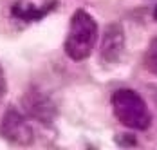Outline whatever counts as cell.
Listing matches in <instances>:
<instances>
[{
	"instance_id": "obj_1",
	"label": "cell",
	"mask_w": 157,
	"mask_h": 150,
	"mask_svg": "<svg viewBox=\"0 0 157 150\" xmlns=\"http://www.w3.org/2000/svg\"><path fill=\"white\" fill-rule=\"evenodd\" d=\"M98 40V26L87 11L78 9L71 18V27L65 40V53L74 61H81L92 54Z\"/></svg>"
},
{
	"instance_id": "obj_2",
	"label": "cell",
	"mask_w": 157,
	"mask_h": 150,
	"mask_svg": "<svg viewBox=\"0 0 157 150\" xmlns=\"http://www.w3.org/2000/svg\"><path fill=\"white\" fill-rule=\"evenodd\" d=\"M112 109L116 118L128 128L146 130L152 123V116L144 100L130 89H119L112 94Z\"/></svg>"
},
{
	"instance_id": "obj_3",
	"label": "cell",
	"mask_w": 157,
	"mask_h": 150,
	"mask_svg": "<svg viewBox=\"0 0 157 150\" xmlns=\"http://www.w3.org/2000/svg\"><path fill=\"white\" fill-rule=\"evenodd\" d=\"M22 107H24V110H25V114L29 118L36 120L42 125H51L52 121L56 120V114H58L52 100L49 98L47 94H44L42 90L34 89V87L24 94Z\"/></svg>"
},
{
	"instance_id": "obj_4",
	"label": "cell",
	"mask_w": 157,
	"mask_h": 150,
	"mask_svg": "<svg viewBox=\"0 0 157 150\" xmlns=\"http://www.w3.org/2000/svg\"><path fill=\"white\" fill-rule=\"evenodd\" d=\"M0 132L7 141H11L15 145H22V147L31 145L33 139H34L29 121L25 120L16 109H9L4 114L2 123H0Z\"/></svg>"
},
{
	"instance_id": "obj_5",
	"label": "cell",
	"mask_w": 157,
	"mask_h": 150,
	"mask_svg": "<svg viewBox=\"0 0 157 150\" xmlns=\"http://www.w3.org/2000/svg\"><path fill=\"white\" fill-rule=\"evenodd\" d=\"M125 49V31L119 24H110L105 27L103 40H101V60L105 63H116Z\"/></svg>"
},
{
	"instance_id": "obj_6",
	"label": "cell",
	"mask_w": 157,
	"mask_h": 150,
	"mask_svg": "<svg viewBox=\"0 0 157 150\" xmlns=\"http://www.w3.org/2000/svg\"><path fill=\"white\" fill-rule=\"evenodd\" d=\"M56 2H47L45 6H34V4H27V2H16L11 7V15L18 18V20H25V22H38L44 16L47 15L49 11L54 9Z\"/></svg>"
},
{
	"instance_id": "obj_7",
	"label": "cell",
	"mask_w": 157,
	"mask_h": 150,
	"mask_svg": "<svg viewBox=\"0 0 157 150\" xmlns=\"http://www.w3.org/2000/svg\"><path fill=\"white\" fill-rule=\"evenodd\" d=\"M144 65H146V69L150 73L157 74V38H154L148 44L146 54H144Z\"/></svg>"
},
{
	"instance_id": "obj_8",
	"label": "cell",
	"mask_w": 157,
	"mask_h": 150,
	"mask_svg": "<svg viewBox=\"0 0 157 150\" xmlns=\"http://www.w3.org/2000/svg\"><path fill=\"white\" fill-rule=\"evenodd\" d=\"M6 90H7V83H6V76H4V69H2V65H0V100L4 98Z\"/></svg>"
},
{
	"instance_id": "obj_9",
	"label": "cell",
	"mask_w": 157,
	"mask_h": 150,
	"mask_svg": "<svg viewBox=\"0 0 157 150\" xmlns=\"http://www.w3.org/2000/svg\"><path fill=\"white\" fill-rule=\"evenodd\" d=\"M126 137H117V143L119 145H123V147H134L136 145V139L134 137H128L130 134H125Z\"/></svg>"
},
{
	"instance_id": "obj_10",
	"label": "cell",
	"mask_w": 157,
	"mask_h": 150,
	"mask_svg": "<svg viewBox=\"0 0 157 150\" xmlns=\"http://www.w3.org/2000/svg\"><path fill=\"white\" fill-rule=\"evenodd\" d=\"M154 101H155V105H157V89H155V92H154Z\"/></svg>"
},
{
	"instance_id": "obj_11",
	"label": "cell",
	"mask_w": 157,
	"mask_h": 150,
	"mask_svg": "<svg viewBox=\"0 0 157 150\" xmlns=\"http://www.w3.org/2000/svg\"><path fill=\"white\" fill-rule=\"evenodd\" d=\"M154 18L157 20V6H155V11H154Z\"/></svg>"
}]
</instances>
